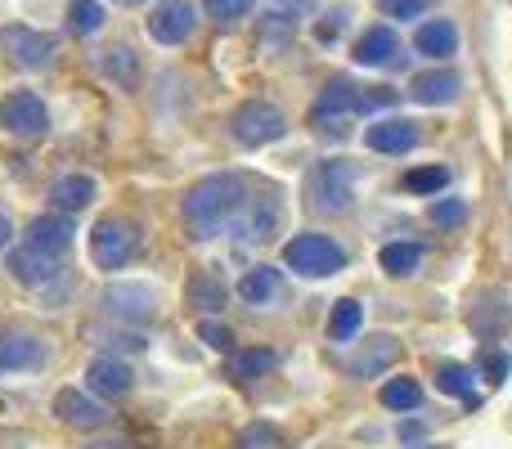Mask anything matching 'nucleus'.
<instances>
[{"label": "nucleus", "instance_id": "16", "mask_svg": "<svg viewBox=\"0 0 512 449\" xmlns=\"http://www.w3.org/2000/svg\"><path fill=\"white\" fill-rule=\"evenodd\" d=\"M131 387H135L131 369H126L122 360H113V355H99V360L86 364V391H90V396L117 400V396H126Z\"/></svg>", "mask_w": 512, "mask_h": 449}, {"label": "nucleus", "instance_id": "29", "mask_svg": "<svg viewBox=\"0 0 512 449\" xmlns=\"http://www.w3.org/2000/svg\"><path fill=\"white\" fill-rule=\"evenodd\" d=\"M382 405H387L391 414H409V409L423 405V387H418L414 378H387V387H382Z\"/></svg>", "mask_w": 512, "mask_h": 449}, {"label": "nucleus", "instance_id": "14", "mask_svg": "<svg viewBox=\"0 0 512 449\" xmlns=\"http://www.w3.org/2000/svg\"><path fill=\"white\" fill-rule=\"evenodd\" d=\"M45 360H50V342H41L36 333L0 337V373H32L45 369Z\"/></svg>", "mask_w": 512, "mask_h": 449}, {"label": "nucleus", "instance_id": "28", "mask_svg": "<svg viewBox=\"0 0 512 449\" xmlns=\"http://www.w3.org/2000/svg\"><path fill=\"white\" fill-rule=\"evenodd\" d=\"M418 261H423V247H418V243H387V247L378 252V265H382L387 274H396V279L414 274Z\"/></svg>", "mask_w": 512, "mask_h": 449}, {"label": "nucleus", "instance_id": "30", "mask_svg": "<svg viewBox=\"0 0 512 449\" xmlns=\"http://www.w3.org/2000/svg\"><path fill=\"white\" fill-rule=\"evenodd\" d=\"M104 5L99 0H68V32L77 36H95L104 27Z\"/></svg>", "mask_w": 512, "mask_h": 449}, {"label": "nucleus", "instance_id": "36", "mask_svg": "<svg viewBox=\"0 0 512 449\" xmlns=\"http://www.w3.org/2000/svg\"><path fill=\"white\" fill-rule=\"evenodd\" d=\"M198 337H203L212 351H230L234 346V333L225 324H216V319H203V324H198Z\"/></svg>", "mask_w": 512, "mask_h": 449}, {"label": "nucleus", "instance_id": "38", "mask_svg": "<svg viewBox=\"0 0 512 449\" xmlns=\"http://www.w3.org/2000/svg\"><path fill=\"white\" fill-rule=\"evenodd\" d=\"M427 5H436V0H387V14L391 18H418Z\"/></svg>", "mask_w": 512, "mask_h": 449}, {"label": "nucleus", "instance_id": "39", "mask_svg": "<svg viewBox=\"0 0 512 449\" xmlns=\"http://www.w3.org/2000/svg\"><path fill=\"white\" fill-rule=\"evenodd\" d=\"M9 238H14V225H9L5 216H0V252H5V247H9Z\"/></svg>", "mask_w": 512, "mask_h": 449}, {"label": "nucleus", "instance_id": "37", "mask_svg": "<svg viewBox=\"0 0 512 449\" xmlns=\"http://www.w3.org/2000/svg\"><path fill=\"white\" fill-rule=\"evenodd\" d=\"M508 351H486V355H481V369H486V382H490V387H499V382H504L508 378Z\"/></svg>", "mask_w": 512, "mask_h": 449}, {"label": "nucleus", "instance_id": "20", "mask_svg": "<svg viewBox=\"0 0 512 449\" xmlns=\"http://www.w3.org/2000/svg\"><path fill=\"white\" fill-rule=\"evenodd\" d=\"M414 50L427 54V59H450V54L459 50V27H454L450 18H427L414 32Z\"/></svg>", "mask_w": 512, "mask_h": 449}, {"label": "nucleus", "instance_id": "26", "mask_svg": "<svg viewBox=\"0 0 512 449\" xmlns=\"http://www.w3.org/2000/svg\"><path fill=\"white\" fill-rule=\"evenodd\" d=\"M99 68H104L108 81H117V86H126V90L140 81V63H135V50H126V45H113V50H104Z\"/></svg>", "mask_w": 512, "mask_h": 449}, {"label": "nucleus", "instance_id": "9", "mask_svg": "<svg viewBox=\"0 0 512 449\" xmlns=\"http://www.w3.org/2000/svg\"><path fill=\"white\" fill-rule=\"evenodd\" d=\"M283 221V203L274 194H248V203H243V212L234 216L230 234L248 238V243H265V238L279 229Z\"/></svg>", "mask_w": 512, "mask_h": 449}, {"label": "nucleus", "instance_id": "33", "mask_svg": "<svg viewBox=\"0 0 512 449\" xmlns=\"http://www.w3.org/2000/svg\"><path fill=\"white\" fill-rule=\"evenodd\" d=\"M234 449H283V432L274 423H248L239 432Z\"/></svg>", "mask_w": 512, "mask_h": 449}, {"label": "nucleus", "instance_id": "27", "mask_svg": "<svg viewBox=\"0 0 512 449\" xmlns=\"http://www.w3.org/2000/svg\"><path fill=\"white\" fill-rule=\"evenodd\" d=\"M185 297H189V306H198L203 315H216V310L225 306V283L216 279V274H194Z\"/></svg>", "mask_w": 512, "mask_h": 449}, {"label": "nucleus", "instance_id": "6", "mask_svg": "<svg viewBox=\"0 0 512 449\" xmlns=\"http://www.w3.org/2000/svg\"><path fill=\"white\" fill-rule=\"evenodd\" d=\"M230 131H234V140H239L243 149H265V144L283 140V131H288V117H283L274 104H265V99H248V104L234 108Z\"/></svg>", "mask_w": 512, "mask_h": 449}, {"label": "nucleus", "instance_id": "13", "mask_svg": "<svg viewBox=\"0 0 512 449\" xmlns=\"http://www.w3.org/2000/svg\"><path fill=\"white\" fill-rule=\"evenodd\" d=\"M351 59L360 63V68H400L405 54H400V36L391 32L387 23H378L351 45Z\"/></svg>", "mask_w": 512, "mask_h": 449}, {"label": "nucleus", "instance_id": "7", "mask_svg": "<svg viewBox=\"0 0 512 449\" xmlns=\"http://www.w3.org/2000/svg\"><path fill=\"white\" fill-rule=\"evenodd\" d=\"M0 126H5L14 140H41L45 126H50V113H45V99L36 90H9L0 99Z\"/></svg>", "mask_w": 512, "mask_h": 449}, {"label": "nucleus", "instance_id": "5", "mask_svg": "<svg viewBox=\"0 0 512 449\" xmlns=\"http://www.w3.org/2000/svg\"><path fill=\"white\" fill-rule=\"evenodd\" d=\"M99 306H104L108 319H122V324H153L158 319V292L149 288V283L140 279H117L104 288V297H99Z\"/></svg>", "mask_w": 512, "mask_h": 449}, {"label": "nucleus", "instance_id": "34", "mask_svg": "<svg viewBox=\"0 0 512 449\" xmlns=\"http://www.w3.org/2000/svg\"><path fill=\"white\" fill-rule=\"evenodd\" d=\"M203 9L216 23H239L243 14H252V0H203Z\"/></svg>", "mask_w": 512, "mask_h": 449}, {"label": "nucleus", "instance_id": "8", "mask_svg": "<svg viewBox=\"0 0 512 449\" xmlns=\"http://www.w3.org/2000/svg\"><path fill=\"white\" fill-rule=\"evenodd\" d=\"M0 45H5L9 59H14L18 68H27V72L50 68V63H54V50H59V41H54L50 32H36V27H27V23L0 27Z\"/></svg>", "mask_w": 512, "mask_h": 449}, {"label": "nucleus", "instance_id": "12", "mask_svg": "<svg viewBox=\"0 0 512 449\" xmlns=\"http://www.w3.org/2000/svg\"><path fill=\"white\" fill-rule=\"evenodd\" d=\"M5 270H9V279L23 283V288H50V283L59 279V256H45L23 243L5 256Z\"/></svg>", "mask_w": 512, "mask_h": 449}, {"label": "nucleus", "instance_id": "24", "mask_svg": "<svg viewBox=\"0 0 512 449\" xmlns=\"http://www.w3.org/2000/svg\"><path fill=\"white\" fill-rule=\"evenodd\" d=\"M472 378H477V373H472V364H441V369H436V387L445 391V396H459L463 405H477V387H472Z\"/></svg>", "mask_w": 512, "mask_h": 449}, {"label": "nucleus", "instance_id": "1", "mask_svg": "<svg viewBox=\"0 0 512 449\" xmlns=\"http://www.w3.org/2000/svg\"><path fill=\"white\" fill-rule=\"evenodd\" d=\"M243 203H248V185H243L239 176L198 180V185L185 194V203H180V216H185V225H189V238L207 243V238L225 234V229L234 225V216L243 212Z\"/></svg>", "mask_w": 512, "mask_h": 449}, {"label": "nucleus", "instance_id": "40", "mask_svg": "<svg viewBox=\"0 0 512 449\" xmlns=\"http://www.w3.org/2000/svg\"><path fill=\"white\" fill-rule=\"evenodd\" d=\"M90 449H126L122 441H99V445H90Z\"/></svg>", "mask_w": 512, "mask_h": 449}, {"label": "nucleus", "instance_id": "31", "mask_svg": "<svg viewBox=\"0 0 512 449\" xmlns=\"http://www.w3.org/2000/svg\"><path fill=\"white\" fill-rule=\"evenodd\" d=\"M405 189L409 194L432 198V194H441V189H450V171L445 167H414V171H405Z\"/></svg>", "mask_w": 512, "mask_h": 449}, {"label": "nucleus", "instance_id": "3", "mask_svg": "<svg viewBox=\"0 0 512 449\" xmlns=\"http://www.w3.org/2000/svg\"><path fill=\"white\" fill-rule=\"evenodd\" d=\"M283 265L301 279H333L346 270V252L328 234H297L283 247Z\"/></svg>", "mask_w": 512, "mask_h": 449}, {"label": "nucleus", "instance_id": "10", "mask_svg": "<svg viewBox=\"0 0 512 449\" xmlns=\"http://www.w3.org/2000/svg\"><path fill=\"white\" fill-rule=\"evenodd\" d=\"M54 414L63 418L68 427H81V432H99V427H108V405L99 396H86L81 387H63L59 396H54Z\"/></svg>", "mask_w": 512, "mask_h": 449}, {"label": "nucleus", "instance_id": "4", "mask_svg": "<svg viewBox=\"0 0 512 449\" xmlns=\"http://www.w3.org/2000/svg\"><path fill=\"white\" fill-rule=\"evenodd\" d=\"M140 252V225L126 216H104L90 229V256L99 270H126Z\"/></svg>", "mask_w": 512, "mask_h": 449}, {"label": "nucleus", "instance_id": "17", "mask_svg": "<svg viewBox=\"0 0 512 449\" xmlns=\"http://www.w3.org/2000/svg\"><path fill=\"white\" fill-rule=\"evenodd\" d=\"M459 90H463L459 72L436 68V72H418L414 86H409V99L423 108H441V104H450V99H459Z\"/></svg>", "mask_w": 512, "mask_h": 449}, {"label": "nucleus", "instance_id": "2", "mask_svg": "<svg viewBox=\"0 0 512 449\" xmlns=\"http://www.w3.org/2000/svg\"><path fill=\"white\" fill-rule=\"evenodd\" d=\"M355 162H346V158H328V162H319L315 171H310V180H306V194H310V207L315 212H324V216H342V212H351V203H355Z\"/></svg>", "mask_w": 512, "mask_h": 449}, {"label": "nucleus", "instance_id": "22", "mask_svg": "<svg viewBox=\"0 0 512 449\" xmlns=\"http://www.w3.org/2000/svg\"><path fill=\"white\" fill-rule=\"evenodd\" d=\"M239 297L252 301V306H265V301L279 297V270L274 265H252L239 279Z\"/></svg>", "mask_w": 512, "mask_h": 449}, {"label": "nucleus", "instance_id": "41", "mask_svg": "<svg viewBox=\"0 0 512 449\" xmlns=\"http://www.w3.org/2000/svg\"><path fill=\"white\" fill-rule=\"evenodd\" d=\"M122 5H140V0H122Z\"/></svg>", "mask_w": 512, "mask_h": 449}, {"label": "nucleus", "instance_id": "21", "mask_svg": "<svg viewBox=\"0 0 512 449\" xmlns=\"http://www.w3.org/2000/svg\"><path fill=\"white\" fill-rule=\"evenodd\" d=\"M396 360H400V342L382 333V337H373V342L364 346V355H355L351 369L360 373V378H378V373L387 369V364H396Z\"/></svg>", "mask_w": 512, "mask_h": 449}, {"label": "nucleus", "instance_id": "18", "mask_svg": "<svg viewBox=\"0 0 512 449\" xmlns=\"http://www.w3.org/2000/svg\"><path fill=\"white\" fill-rule=\"evenodd\" d=\"M364 144L373 153H409L418 144V126L405 122V117H382V122H373L364 131Z\"/></svg>", "mask_w": 512, "mask_h": 449}, {"label": "nucleus", "instance_id": "11", "mask_svg": "<svg viewBox=\"0 0 512 449\" xmlns=\"http://www.w3.org/2000/svg\"><path fill=\"white\" fill-rule=\"evenodd\" d=\"M194 23H198V14L189 0H162L149 14V36L158 45H185L194 36Z\"/></svg>", "mask_w": 512, "mask_h": 449}, {"label": "nucleus", "instance_id": "15", "mask_svg": "<svg viewBox=\"0 0 512 449\" xmlns=\"http://www.w3.org/2000/svg\"><path fill=\"white\" fill-rule=\"evenodd\" d=\"M72 238H77V225L63 212L36 216V221L27 225V247H36V252H45V256H63L72 247Z\"/></svg>", "mask_w": 512, "mask_h": 449}, {"label": "nucleus", "instance_id": "19", "mask_svg": "<svg viewBox=\"0 0 512 449\" xmlns=\"http://www.w3.org/2000/svg\"><path fill=\"white\" fill-rule=\"evenodd\" d=\"M95 194H99V185H95V176H59L50 185V207L54 212H63V216H72V212H86L90 203H95Z\"/></svg>", "mask_w": 512, "mask_h": 449}, {"label": "nucleus", "instance_id": "25", "mask_svg": "<svg viewBox=\"0 0 512 449\" xmlns=\"http://www.w3.org/2000/svg\"><path fill=\"white\" fill-rule=\"evenodd\" d=\"M279 364V355L270 351V346H256V351H239V355H230V364H225V373L230 378H265V373Z\"/></svg>", "mask_w": 512, "mask_h": 449}, {"label": "nucleus", "instance_id": "32", "mask_svg": "<svg viewBox=\"0 0 512 449\" xmlns=\"http://www.w3.org/2000/svg\"><path fill=\"white\" fill-rule=\"evenodd\" d=\"M288 41H292V14L270 9V14L261 18V45H265V50H283Z\"/></svg>", "mask_w": 512, "mask_h": 449}, {"label": "nucleus", "instance_id": "23", "mask_svg": "<svg viewBox=\"0 0 512 449\" xmlns=\"http://www.w3.org/2000/svg\"><path fill=\"white\" fill-rule=\"evenodd\" d=\"M360 328H364V306L355 297H342L333 306V315H328V337L333 342H355Z\"/></svg>", "mask_w": 512, "mask_h": 449}, {"label": "nucleus", "instance_id": "35", "mask_svg": "<svg viewBox=\"0 0 512 449\" xmlns=\"http://www.w3.org/2000/svg\"><path fill=\"white\" fill-rule=\"evenodd\" d=\"M427 216H432V225H459L463 216H468V203H463V198H436V203L427 207Z\"/></svg>", "mask_w": 512, "mask_h": 449}]
</instances>
